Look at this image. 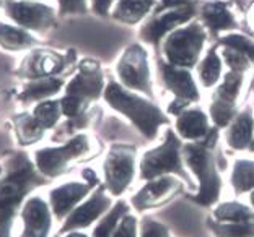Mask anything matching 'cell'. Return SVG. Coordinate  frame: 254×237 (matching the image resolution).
<instances>
[{"label":"cell","instance_id":"obj_41","mask_svg":"<svg viewBox=\"0 0 254 237\" xmlns=\"http://www.w3.org/2000/svg\"><path fill=\"white\" fill-rule=\"evenodd\" d=\"M250 201H251V208L254 210V190H253L251 195H250Z\"/></svg>","mask_w":254,"mask_h":237},{"label":"cell","instance_id":"obj_2","mask_svg":"<svg viewBox=\"0 0 254 237\" xmlns=\"http://www.w3.org/2000/svg\"><path fill=\"white\" fill-rule=\"evenodd\" d=\"M105 97L109 106L126 115L148 140H153L158 135L160 127L170 122L166 114L155 102L145 99L143 96H138L135 91H130L129 88H124L114 82L108 85Z\"/></svg>","mask_w":254,"mask_h":237},{"label":"cell","instance_id":"obj_7","mask_svg":"<svg viewBox=\"0 0 254 237\" xmlns=\"http://www.w3.org/2000/svg\"><path fill=\"white\" fill-rule=\"evenodd\" d=\"M246 86V73L228 70L212 93L209 114L217 129L228 127L235 119L241 95Z\"/></svg>","mask_w":254,"mask_h":237},{"label":"cell","instance_id":"obj_43","mask_svg":"<svg viewBox=\"0 0 254 237\" xmlns=\"http://www.w3.org/2000/svg\"><path fill=\"white\" fill-rule=\"evenodd\" d=\"M0 176H2V169H0Z\"/></svg>","mask_w":254,"mask_h":237},{"label":"cell","instance_id":"obj_39","mask_svg":"<svg viewBox=\"0 0 254 237\" xmlns=\"http://www.w3.org/2000/svg\"><path fill=\"white\" fill-rule=\"evenodd\" d=\"M62 237H88L85 233H80V231H68L67 234H64Z\"/></svg>","mask_w":254,"mask_h":237},{"label":"cell","instance_id":"obj_27","mask_svg":"<svg viewBox=\"0 0 254 237\" xmlns=\"http://www.w3.org/2000/svg\"><path fill=\"white\" fill-rule=\"evenodd\" d=\"M16 125H18L16 127V129H18L16 132H18L20 140L25 144L38 142L44 134V127L38 122L34 115H21Z\"/></svg>","mask_w":254,"mask_h":237},{"label":"cell","instance_id":"obj_35","mask_svg":"<svg viewBox=\"0 0 254 237\" xmlns=\"http://www.w3.org/2000/svg\"><path fill=\"white\" fill-rule=\"evenodd\" d=\"M113 237H138L135 216H132L127 213V215L121 219V223L118 224V228H116V231H114Z\"/></svg>","mask_w":254,"mask_h":237},{"label":"cell","instance_id":"obj_38","mask_svg":"<svg viewBox=\"0 0 254 237\" xmlns=\"http://www.w3.org/2000/svg\"><path fill=\"white\" fill-rule=\"evenodd\" d=\"M114 0H93V10L98 15H106Z\"/></svg>","mask_w":254,"mask_h":237},{"label":"cell","instance_id":"obj_32","mask_svg":"<svg viewBox=\"0 0 254 237\" xmlns=\"http://www.w3.org/2000/svg\"><path fill=\"white\" fill-rule=\"evenodd\" d=\"M0 44L7 47H25L28 44H33V38L18 28L0 25Z\"/></svg>","mask_w":254,"mask_h":237},{"label":"cell","instance_id":"obj_11","mask_svg":"<svg viewBox=\"0 0 254 237\" xmlns=\"http://www.w3.org/2000/svg\"><path fill=\"white\" fill-rule=\"evenodd\" d=\"M111 196L106 193L105 187H98L90 198L80 203L75 210L65 218L59 234H65L68 231H80L91 226L95 221L101 219L111 210Z\"/></svg>","mask_w":254,"mask_h":237},{"label":"cell","instance_id":"obj_28","mask_svg":"<svg viewBox=\"0 0 254 237\" xmlns=\"http://www.w3.org/2000/svg\"><path fill=\"white\" fill-rule=\"evenodd\" d=\"M62 86V82L57 78H39L26 88V93L23 95V97L26 99H43L46 96L54 95L56 91H59Z\"/></svg>","mask_w":254,"mask_h":237},{"label":"cell","instance_id":"obj_25","mask_svg":"<svg viewBox=\"0 0 254 237\" xmlns=\"http://www.w3.org/2000/svg\"><path fill=\"white\" fill-rule=\"evenodd\" d=\"M127 213H129V206H127L126 201H123V200L118 201V203L100 219V223H98L96 228L93 229L91 237H113L118 224L121 223V219H123Z\"/></svg>","mask_w":254,"mask_h":237},{"label":"cell","instance_id":"obj_9","mask_svg":"<svg viewBox=\"0 0 254 237\" xmlns=\"http://www.w3.org/2000/svg\"><path fill=\"white\" fill-rule=\"evenodd\" d=\"M118 75L121 82L129 90L153 97V78L147 50L138 44L129 46L118 62Z\"/></svg>","mask_w":254,"mask_h":237},{"label":"cell","instance_id":"obj_23","mask_svg":"<svg viewBox=\"0 0 254 237\" xmlns=\"http://www.w3.org/2000/svg\"><path fill=\"white\" fill-rule=\"evenodd\" d=\"M213 221L218 223H254V210L238 201H223L213 211Z\"/></svg>","mask_w":254,"mask_h":237},{"label":"cell","instance_id":"obj_19","mask_svg":"<svg viewBox=\"0 0 254 237\" xmlns=\"http://www.w3.org/2000/svg\"><path fill=\"white\" fill-rule=\"evenodd\" d=\"M254 138V117L251 107H245L240 114L235 115V119L230 122L225 142L230 148L236 151H245L250 149Z\"/></svg>","mask_w":254,"mask_h":237},{"label":"cell","instance_id":"obj_21","mask_svg":"<svg viewBox=\"0 0 254 237\" xmlns=\"http://www.w3.org/2000/svg\"><path fill=\"white\" fill-rule=\"evenodd\" d=\"M223 60L215 47H210L205 52L197 63V80L204 88H212L220 83V77L223 72Z\"/></svg>","mask_w":254,"mask_h":237},{"label":"cell","instance_id":"obj_31","mask_svg":"<svg viewBox=\"0 0 254 237\" xmlns=\"http://www.w3.org/2000/svg\"><path fill=\"white\" fill-rule=\"evenodd\" d=\"M222 60L227 65L230 70L235 72H241V73H248L251 68V60L248 59L246 55H243L241 52H238L236 49L230 47V46L222 44V50H220Z\"/></svg>","mask_w":254,"mask_h":237},{"label":"cell","instance_id":"obj_40","mask_svg":"<svg viewBox=\"0 0 254 237\" xmlns=\"http://www.w3.org/2000/svg\"><path fill=\"white\" fill-rule=\"evenodd\" d=\"M250 23H251V26L254 28V3L251 5V8H250Z\"/></svg>","mask_w":254,"mask_h":237},{"label":"cell","instance_id":"obj_37","mask_svg":"<svg viewBox=\"0 0 254 237\" xmlns=\"http://www.w3.org/2000/svg\"><path fill=\"white\" fill-rule=\"evenodd\" d=\"M192 2H194V0H161L160 7L157 8V11L168 10V8H176V7H183V5H188V3H192Z\"/></svg>","mask_w":254,"mask_h":237},{"label":"cell","instance_id":"obj_36","mask_svg":"<svg viewBox=\"0 0 254 237\" xmlns=\"http://www.w3.org/2000/svg\"><path fill=\"white\" fill-rule=\"evenodd\" d=\"M61 13H85L86 0H59Z\"/></svg>","mask_w":254,"mask_h":237},{"label":"cell","instance_id":"obj_16","mask_svg":"<svg viewBox=\"0 0 254 237\" xmlns=\"http://www.w3.org/2000/svg\"><path fill=\"white\" fill-rule=\"evenodd\" d=\"M103 91V75L98 63L86 60L80 65V73L67 86V95H73L88 102L96 99Z\"/></svg>","mask_w":254,"mask_h":237},{"label":"cell","instance_id":"obj_24","mask_svg":"<svg viewBox=\"0 0 254 237\" xmlns=\"http://www.w3.org/2000/svg\"><path fill=\"white\" fill-rule=\"evenodd\" d=\"M230 184L236 195H243L254 190V161L236 159L230 176Z\"/></svg>","mask_w":254,"mask_h":237},{"label":"cell","instance_id":"obj_26","mask_svg":"<svg viewBox=\"0 0 254 237\" xmlns=\"http://www.w3.org/2000/svg\"><path fill=\"white\" fill-rule=\"evenodd\" d=\"M207 226L217 237H254V223H218L209 219Z\"/></svg>","mask_w":254,"mask_h":237},{"label":"cell","instance_id":"obj_5","mask_svg":"<svg viewBox=\"0 0 254 237\" xmlns=\"http://www.w3.org/2000/svg\"><path fill=\"white\" fill-rule=\"evenodd\" d=\"M207 41V30L199 21H190L166 34L163 52L166 62L183 68H194L202 57Z\"/></svg>","mask_w":254,"mask_h":237},{"label":"cell","instance_id":"obj_33","mask_svg":"<svg viewBox=\"0 0 254 237\" xmlns=\"http://www.w3.org/2000/svg\"><path fill=\"white\" fill-rule=\"evenodd\" d=\"M220 44L230 46V47L236 49L243 55H246L248 59L251 60V63H254V41L253 39L243 36V34H238V33H230V34H225V36L220 39Z\"/></svg>","mask_w":254,"mask_h":237},{"label":"cell","instance_id":"obj_4","mask_svg":"<svg viewBox=\"0 0 254 237\" xmlns=\"http://www.w3.org/2000/svg\"><path fill=\"white\" fill-rule=\"evenodd\" d=\"M140 179L142 181H150V179L178 174L184 184H190V177L184 169V159H183V143L180 138L175 135L173 130L165 132V140L158 146H153L148 149L140 158Z\"/></svg>","mask_w":254,"mask_h":237},{"label":"cell","instance_id":"obj_30","mask_svg":"<svg viewBox=\"0 0 254 237\" xmlns=\"http://www.w3.org/2000/svg\"><path fill=\"white\" fill-rule=\"evenodd\" d=\"M64 63H65V60H64L62 55L46 52V54H39L36 59H34L33 72L36 75H54L62 70Z\"/></svg>","mask_w":254,"mask_h":237},{"label":"cell","instance_id":"obj_8","mask_svg":"<svg viewBox=\"0 0 254 237\" xmlns=\"http://www.w3.org/2000/svg\"><path fill=\"white\" fill-rule=\"evenodd\" d=\"M158 73L166 91L173 95V101L168 104V112L180 115L192 102H199V86L190 73V68L171 65L170 62H158Z\"/></svg>","mask_w":254,"mask_h":237},{"label":"cell","instance_id":"obj_20","mask_svg":"<svg viewBox=\"0 0 254 237\" xmlns=\"http://www.w3.org/2000/svg\"><path fill=\"white\" fill-rule=\"evenodd\" d=\"M8 8H10V15L20 25L26 28L41 30V28H48L54 21V10L41 3L18 2V3H10Z\"/></svg>","mask_w":254,"mask_h":237},{"label":"cell","instance_id":"obj_13","mask_svg":"<svg viewBox=\"0 0 254 237\" xmlns=\"http://www.w3.org/2000/svg\"><path fill=\"white\" fill-rule=\"evenodd\" d=\"M194 15H195L194 3H188V5H183V7H176V8L155 11L153 18L148 20L147 25L142 28V38L145 39L147 43L157 44L161 38L166 36V34H170L173 30L186 25Z\"/></svg>","mask_w":254,"mask_h":237},{"label":"cell","instance_id":"obj_1","mask_svg":"<svg viewBox=\"0 0 254 237\" xmlns=\"http://www.w3.org/2000/svg\"><path fill=\"white\" fill-rule=\"evenodd\" d=\"M39 182L36 169L28 158L16 156L10 161L7 176L0 181V237H10L21 201Z\"/></svg>","mask_w":254,"mask_h":237},{"label":"cell","instance_id":"obj_29","mask_svg":"<svg viewBox=\"0 0 254 237\" xmlns=\"http://www.w3.org/2000/svg\"><path fill=\"white\" fill-rule=\"evenodd\" d=\"M61 112H62L61 102L46 101V102L38 104L33 115L36 117V120L44 127V129H51V127H54L57 124V120L61 117Z\"/></svg>","mask_w":254,"mask_h":237},{"label":"cell","instance_id":"obj_42","mask_svg":"<svg viewBox=\"0 0 254 237\" xmlns=\"http://www.w3.org/2000/svg\"><path fill=\"white\" fill-rule=\"evenodd\" d=\"M248 151L254 153V138H253V143H251V146H250V149H248Z\"/></svg>","mask_w":254,"mask_h":237},{"label":"cell","instance_id":"obj_14","mask_svg":"<svg viewBox=\"0 0 254 237\" xmlns=\"http://www.w3.org/2000/svg\"><path fill=\"white\" fill-rule=\"evenodd\" d=\"M53 210L41 196H30L20 210V237H49L53 228Z\"/></svg>","mask_w":254,"mask_h":237},{"label":"cell","instance_id":"obj_6","mask_svg":"<svg viewBox=\"0 0 254 237\" xmlns=\"http://www.w3.org/2000/svg\"><path fill=\"white\" fill-rule=\"evenodd\" d=\"M93 153V142L80 134L57 148H44L36 153V166L46 177H57L70 169V164Z\"/></svg>","mask_w":254,"mask_h":237},{"label":"cell","instance_id":"obj_34","mask_svg":"<svg viewBox=\"0 0 254 237\" xmlns=\"http://www.w3.org/2000/svg\"><path fill=\"white\" fill-rule=\"evenodd\" d=\"M138 237H171L170 231L166 229L158 221H153V219H143L140 224V234Z\"/></svg>","mask_w":254,"mask_h":237},{"label":"cell","instance_id":"obj_22","mask_svg":"<svg viewBox=\"0 0 254 237\" xmlns=\"http://www.w3.org/2000/svg\"><path fill=\"white\" fill-rule=\"evenodd\" d=\"M153 5L155 0H118L114 7V18L127 25H135L145 18Z\"/></svg>","mask_w":254,"mask_h":237},{"label":"cell","instance_id":"obj_3","mask_svg":"<svg viewBox=\"0 0 254 237\" xmlns=\"http://www.w3.org/2000/svg\"><path fill=\"white\" fill-rule=\"evenodd\" d=\"M183 159L188 169L197 177L199 190L194 200L200 205H213L222 192V177L212 149L199 142L183 144Z\"/></svg>","mask_w":254,"mask_h":237},{"label":"cell","instance_id":"obj_10","mask_svg":"<svg viewBox=\"0 0 254 237\" xmlns=\"http://www.w3.org/2000/svg\"><path fill=\"white\" fill-rule=\"evenodd\" d=\"M135 148L129 144H114L103 164L105 182L109 193L118 196L124 193L135 177Z\"/></svg>","mask_w":254,"mask_h":237},{"label":"cell","instance_id":"obj_15","mask_svg":"<svg viewBox=\"0 0 254 237\" xmlns=\"http://www.w3.org/2000/svg\"><path fill=\"white\" fill-rule=\"evenodd\" d=\"M91 186L88 182H65L62 186L53 189L49 192V205L53 210V215L56 219H65L70 213L77 208L85 196L91 192Z\"/></svg>","mask_w":254,"mask_h":237},{"label":"cell","instance_id":"obj_17","mask_svg":"<svg viewBox=\"0 0 254 237\" xmlns=\"http://www.w3.org/2000/svg\"><path fill=\"white\" fill-rule=\"evenodd\" d=\"M212 127L207 115L200 107H188L178 115L176 132L184 140L202 142L210 134Z\"/></svg>","mask_w":254,"mask_h":237},{"label":"cell","instance_id":"obj_18","mask_svg":"<svg viewBox=\"0 0 254 237\" xmlns=\"http://www.w3.org/2000/svg\"><path fill=\"white\" fill-rule=\"evenodd\" d=\"M200 20L207 31L220 33L236 28L235 13L223 0H207L200 7Z\"/></svg>","mask_w":254,"mask_h":237},{"label":"cell","instance_id":"obj_12","mask_svg":"<svg viewBox=\"0 0 254 237\" xmlns=\"http://www.w3.org/2000/svg\"><path fill=\"white\" fill-rule=\"evenodd\" d=\"M145 182V186L132 196V205L138 211L163 205L183 190V179H178L173 174L160 176Z\"/></svg>","mask_w":254,"mask_h":237}]
</instances>
